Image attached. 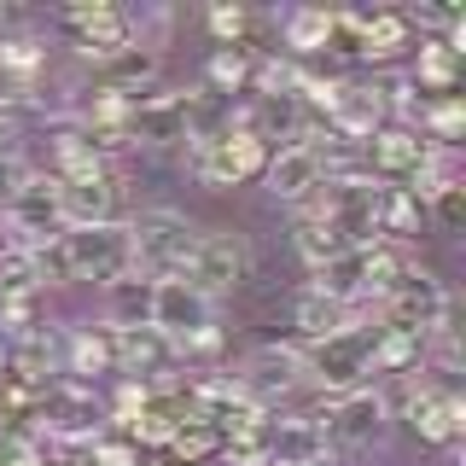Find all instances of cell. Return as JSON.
I'll list each match as a JSON object with an SVG mask.
<instances>
[{
  "mask_svg": "<svg viewBox=\"0 0 466 466\" xmlns=\"http://www.w3.org/2000/svg\"><path fill=\"white\" fill-rule=\"evenodd\" d=\"M35 262L47 280H123L135 274V251H128V228L106 222V228H70L53 245H35Z\"/></svg>",
  "mask_w": 466,
  "mask_h": 466,
  "instance_id": "6da1fadb",
  "label": "cell"
},
{
  "mask_svg": "<svg viewBox=\"0 0 466 466\" xmlns=\"http://www.w3.org/2000/svg\"><path fill=\"white\" fill-rule=\"evenodd\" d=\"M146 327L164 332L175 356H193V350L222 344V332H216V303L204 298V291H193L181 274L152 280V315H146Z\"/></svg>",
  "mask_w": 466,
  "mask_h": 466,
  "instance_id": "7a4b0ae2",
  "label": "cell"
},
{
  "mask_svg": "<svg viewBox=\"0 0 466 466\" xmlns=\"http://www.w3.org/2000/svg\"><path fill=\"white\" fill-rule=\"evenodd\" d=\"M128 228V251H135V274H152V280H164V274H181L187 251H193L198 228L187 222L181 210H140Z\"/></svg>",
  "mask_w": 466,
  "mask_h": 466,
  "instance_id": "3957f363",
  "label": "cell"
},
{
  "mask_svg": "<svg viewBox=\"0 0 466 466\" xmlns=\"http://www.w3.org/2000/svg\"><path fill=\"white\" fill-rule=\"evenodd\" d=\"M251 274V251H245V239L239 233H228V228H216V233H198L193 239V251H187V262H181V280L193 286V291H204V298H222V291H233Z\"/></svg>",
  "mask_w": 466,
  "mask_h": 466,
  "instance_id": "277c9868",
  "label": "cell"
},
{
  "mask_svg": "<svg viewBox=\"0 0 466 466\" xmlns=\"http://www.w3.org/2000/svg\"><path fill=\"white\" fill-rule=\"evenodd\" d=\"M187 157H193V175L204 187H239V181H251V175L268 169V146L239 123H233L228 135H216V140H198Z\"/></svg>",
  "mask_w": 466,
  "mask_h": 466,
  "instance_id": "5b68a950",
  "label": "cell"
},
{
  "mask_svg": "<svg viewBox=\"0 0 466 466\" xmlns=\"http://www.w3.org/2000/svg\"><path fill=\"white\" fill-rule=\"evenodd\" d=\"M379 309H385V327L431 339V332L449 327V291H443V280H437V274H426V268H402V280L390 286V298L379 303Z\"/></svg>",
  "mask_w": 466,
  "mask_h": 466,
  "instance_id": "8992f818",
  "label": "cell"
},
{
  "mask_svg": "<svg viewBox=\"0 0 466 466\" xmlns=\"http://www.w3.org/2000/svg\"><path fill=\"white\" fill-rule=\"evenodd\" d=\"M361 373H373V339H361V332H339V339L303 350V379L339 390V397L361 390Z\"/></svg>",
  "mask_w": 466,
  "mask_h": 466,
  "instance_id": "52a82bcc",
  "label": "cell"
},
{
  "mask_svg": "<svg viewBox=\"0 0 466 466\" xmlns=\"http://www.w3.org/2000/svg\"><path fill=\"white\" fill-rule=\"evenodd\" d=\"M327 128L339 140H356V146H368L379 128H385V111H390V94L385 87H373V82H332V94H327Z\"/></svg>",
  "mask_w": 466,
  "mask_h": 466,
  "instance_id": "ba28073f",
  "label": "cell"
},
{
  "mask_svg": "<svg viewBox=\"0 0 466 466\" xmlns=\"http://www.w3.org/2000/svg\"><path fill=\"white\" fill-rule=\"evenodd\" d=\"M58 24H65V35L76 41L87 58H99V65L135 41V18L116 12V6H106V0H76V6L58 12Z\"/></svg>",
  "mask_w": 466,
  "mask_h": 466,
  "instance_id": "9c48e42d",
  "label": "cell"
},
{
  "mask_svg": "<svg viewBox=\"0 0 466 466\" xmlns=\"http://www.w3.org/2000/svg\"><path fill=\"white\" fill-rule=\"evenodd\" d=\"M58 222H65V233L116 222V175L106 164L82 169V175H65V181H58Z\"/></svg>",
  "mask_w": 466,
  "mask_h": 466,
  "instance_id": "30bf717a",
  "label": "cell"
},
{
  "mask_svg": "<svg viewBox=\"0 0 466 466\" xmlns=\"http://www.w3.org/2000/svg\"><path fill=\"white\" fill-rule=\"evenodd\" d=\"M431 152H437V146L420 135V128H408V123H385L368 146H361V157H368V169H373L379 187H385V181H414V175L426 169Z\"/></svg>",
  "mask_w": 466,
  "mask_h": 466,
  "instance_id": "8fae6325",
  "label": "cell"
},
{
  "mask_svg": "<svg viewBox=\"0 0 466 466\" xmlns=\"http://www.w3.org/2000/svg\"><path fill=\"white\" fill-rule=\"evenodd\" d=\"M47 76V41L35 29H0V111L29 99Z\"/></svg>",
  "mask_w": 466,
  "mask_h": 466,
  "instance_id": "7c38bea8",
  "label": "cell"
},
{
  "mask_svg": "<svg viewBox=\"0 0 466 466\" xmlns=\"http://www.w3.org/2000/svg\"><path fill=\"white\" fill-rule=\"evenodd\" d=\"M239 385H245V397L257 408H274L280 397H291V390L303 385V350H291V344L251 350V361L239 368Z\"/></svg>",
  "mask_w": 466,
  "mask_h": 466,
  "instance_id": "4fadbf2b",
  "label": "cell"
},
{
  "mask_svg": "<svg viewBox=\"0 0 466 466\" xmlns=\"http://www.w3.org/2000/svg\"><path fill=\"white\" fill-rule=\"evenodd\" d=\"M385 420H390V402L379 397L373 385H361V390H350V397L332 402V414H327V443H344V449H368L385 437Z\"/></svg>",
  "mask_w": 466,
  "mask_h": 466,
  "instance_id": "5bb4252c",
  "label": "cell"
},
{
  "mask_svg": "<svg viewBox=\"0 0 466 466\" xmlns=\"http://www.w3.org/2000/svg\"><path fill=\"white\" fill-rule=\"evenodd\" d=\"M402 414H408V426L426 437V443H455L461 426H466V402H461L449 385H437V379H420V385H408Z\"/></svg>",
  "mask_w": 466,
  "mask_h": 466,
  "instance_id": "9a60e30c",
  "label": "cell"
},
{
  "mask_svg": "<svg viewBox=\"0 0 466 466\" xmlns=\"http://www.w3.org/2000/svg\"><path fill=\"white\" fill-rule=\"evenodd\" d=\"M268 193L274 198H286V204H298V198H309L320 193V181H327V157H320V146L315 140H291L280 146V152L268 157Z\"/></svg>",
  "mask_w": 466,
  "mask_h": 466,
  "instance_id": "2e32d148",
  "label": "cell"
},
{
  "mask_svg": "<svg viewBox=\"0 0 466 466\" xmlns=\"http://www.w3.org/2000/svg\"><path fill=\"white\" fill-rule=\"evenodd\" d=\"M65 373L76 379H99L116 373V332L111 327H70L65 332Z\"/></svg>",
  "mask_w": 466,
  "mask_h": 466,
  "instance_id": "e0dca14e",
  "label": "cell"
},
{
  "mask_svg": "<svg viewBox=\"0 0 466 466\" xmlns=\"http://www.w3.org/2000/svg\"><path fill=\"white\" fill-rule=\"evenodd\" d=\"M169 356H175L169 339L152 332V327H123L116 332V373H128V379H157V368H164Z\"/></svg>",
  "mask_w": 466,
  "mask_h": 466,
  "instance_id": "ac0fdd59",
  "label": "cell"
},
{
  "mask_svg": "<svg viewBox=\"0 0 466 466\" xmlns=\"http://www.w3.org/2000/svg\"><path fill=\"white\" fill-rule=\"evenodd\" d=\"M315 455H332L320 420H274V437H268V466H298V461H315Z\"/></svg>",
  "mask_w": 466,
  "mask_h": 466,
  "instance_id": "d6986e66",
  "label": "cell"
},
{
  "mask_svg": "<svg viewBox=\"0 0 466 466\" xmlns=\"http://www.w3.org/2000/svg\"><path fill=\"white\" fill-rule=\"evenodd\" d=\"M408 82L431 87L437 99H449V94H455V82H461V41H449V35L420 41V65H414V76H408Z\"/></svg>",
  "mask_w": 466,
  "mask_h": 466,
  "instance_id": "ffe728a7",
  "label": "cell"
},
{
  "mask_svg": "<svg viewBox=\"0 0 466 466\" xmlns=\"http://www.w3.org/2000/svg\"><path fill=\"white\" fill-rule=\"evenodd\" d=\"M356 309H344V303H332V298H320V291L309 286L298 298V309H291V320L303 327V339L309 344H327V339H339V332H356V320H350Z\"/></svg>",
  "mask_w": 466,
  "mask_h": 466,
  "instance_id": "44dd1931",
  "label": "cell"
},
{
  "mask_svg": "<svg viewBox=\"0 0 466 466\" xmlns=\"http://www.w3.org/2000/svg\"><path fill=\"white\" fill-rule=\"evenodd\" d=\"M99 70H106V82H99V87H116V94H140V87L157 76V47H140V41H128V47H123V53H111Z\"/></svg>",
  "mask_w": 466,
  "mask_h": 466,
  "instance_id": "7402d4cb",
  "label": "cell"
},
{
  "mask_svg": "<svg viewBox=\"0 0 466 466\" xmlns=\"http://www.w3.org/2000/svg\"><path fill=\"white\" fill-rule=\"evenodd\" d=\"M356 18H361V58H397L414 35L402 12H356Z\"/></svg>",
  "mask_w": 466,
  "mask_h": 466,
  "instance_id": "603a6c76",
  "label": "cell"
},
{
  "mask_svg": "<svg viewBox=\"0 0 466 466\" xmlns=\"http://www.w3.org/2000/svg\"><path fill=\"white\" fill-rule=\"evenodd\" d=\"M106 298H111V320L106 327H146V315H152V280H140V274H123V280H111L106 286Z\"/></svg>",
  "mask_w": 466,
  "mask_h": 466,
  "instance_id": "cb8c5ba5",
  "label": "cell"
},
{
  "mask_svg": "<svg viewBox=\"0 0 466 466\" xmlns=\"http://www.w3.org/2000/svg\"><path fill=\"white\" fill-rule=\"evenodd\" d=\"M426 339L420 332H397V327H379L373 332V368H385V373H408V368H420L426 361Z\"/></svg>",
  "mask_w": 466,
  "mask_h": 466,
  "instance_id": "d4e9b609",
  "label": "cell"
},
{
  "mask_svg": "<svg viewBox=\"0 0 466 466\" xmlns=\"http://www.w3.org/2000/svg\"><path fill=\"white\" fill-rule=\"evenodd\" d=\"M251 53L245 47H216V58H210V70H204V87L210 94H222V99H233V94H245L251 87Z\"/></svg>",
  "mask_w": 466,
  "mask_h": 466,
  "instance_id": "484cf974",
  "label": "cell"
},
{
  "mask_svg": "<svg viewBox=\"0 0 466 466\" xmlns=\"http://www.w3.org/2000/svg\"><path fill=\"white\" fill-rule=\"evenodd\" d=\"M298 251H303V262L309 268H320V262H332V257H344L350 245L339 239V228L327 222V216H315V210H303L298 216Z\"/></svg>",
  "mask_w": 466,
  "mask_h": 466,
  "instance_id": "4316f807",
  "label": "cell"
},
{
  "mask_svg": "<svg viewBox=\"0 0 466 466\" xmlns=\"http://www.w3.org/2000/svg\"><path fill=\"white\" fill-rule=\"evenodd\" d=\"M373 222H379V239H385V233H414V228H420V204H414V193H408V187H379Z\"/></svg>",
  "mask_w": 466,
  "mask_h": 466,
  "instance_id": "83f0119b",
  "label": "cell"
},
{
  "mask_svg": "<svg viewBox=\"0 0 466 466\" xmlns=\"http://www.w3.org/2000/svg\"><path fill=\"white\" fill-rule=\"evenodd\" d=\"M327 35H332V12H320V6H303V12L286 18V47L291 53H320Z\"/></svg>",
  "mask_w": 466,
  "mask_h": 466,
  "instance_id": "f1b7e54d",
  "label": "cell"
},
{
  "mask_svg": "<svg viewBox=\"0 0 466 466\" xmlns=\"http://www.w3.org/2000/svg\"><path fill=\"white\" fill-rule=\"evenodd\" d=\"M164 449H175L181 461H204V455H216V449H222V431H216V426H204L198 414H187L181 426H175V437H169Z\"/></svg>",
  "mask_w": 466,
  "mask_h": 466,
  "instance_id": "f546056e",
  "label": "cell"
},
{
  "mask_svg": "<svg viewBox=\"0 0 466 466\" xmlns=\"http://www.w3.org/2000/svg\"><path fill=\"white\" fill-rule=\"evenodd\" d=\"M245 29H251V12L245 6H216L210 12V35L222 41V47H245Z\"/></svg>",
  "mask_w": 466,
  "mask_h": 466,
  "instance_id": "4dcf8cb0",
  "label": "cell"
},
{
  "mask_svg": "<svg viewBox=\"0 0 466 466\" xmlns=\"http://www.w3.org/2000/svg\"><path fill=\"white\" fill-rule=\"evenodd\" d=\"M29 175H35V169H29L18 152H0V210H6V204L24 193V181H29Z\"/></svg>",
  "mask_w": 466,
  "mask_h": 466,
  "instance_id": "1f68e13d",
  "label": "cell"
},
{
  "mask_svg": "<svg viewBox=\"0 0 466 466\" xmlns=\"http://www.w3.org/2000/svg\"><path fill=\"white\" fill-rule=\"evenodd\" d=\"M431 210H437V222H443V228H455L461 222V187H443V193L431 198Z\"/></svg>",
  "mask_w": 466,
  "mask_h": 466,
  "instance_id": "d6a6232c",
  "label": "cell"
},
{
  "mask_svg": "<svg viewBox=\"0 0 466 466\" xmlns=\"http://www.w3.org/2000/svg\"><path fill=\"white\" fill-rule=\"evenodd\" d=\"M298 466H339V461H332V455H315V461H298Z\"/></svg>",
  "mask_w": 466,
  "mask_h": 466,
  "instance_id": "836d02e7",
  "label": "cell"
},
{
  "mask_svg": "<svg viewBox=\"0 0 466 466\" xmlns=\"http://www.w3.org/2000/svg\"><path fill=\"white\" fill-rule=\"evenodd\" d=\"M6 18H12V12H6V6H0V29H6Z\"/></svg>",
  "mask_w": 466,
  "mask_h": 466,
  "instance_id": "e575fe53",
  "label": "cell"
}]
</instances>
